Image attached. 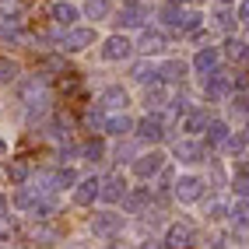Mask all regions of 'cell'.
Returning a JSON list of instances; mask_svg holds the SVG:
<instances>
[{
	"instance_id": "obj_1",
	"label": "cell",
	"mask_w": 249,
	"mask_h": 249,
	"mask_svg": "<svg viewBox=\"0 0 249 249\" xmlns=\"http://www.w3.org/2000/svg\"><path fill=\"white\" fill-rule=\"evenodd\" d=\"M231 91H235V81H231L221 67L211 71V74H204V95L211 98V102H221V98H228Z\"/></svg>"
},
{
	"instance_id": "obj_2",
	"label": "cell",
	"mask_w": 249,
	"mask_h": 249,
	"mask_svg": "<svg viewBox=\"0 0 249 249\" xmlns=\"http://www.w3.org/2000/svg\"><path fill=\"white\" fill-rule=\"evenodd\" d=\"M172 193H176L179 204H196V200L204 196V182L196 179V176H182V179H176Z\"/></svg>"
},
{
	"instance_id": "obj_3",
	"label": "cell",
	"mask_w": 249,
	"mask_h": 249,
	"mask_svg": "<svg viewBox=\"0 0 249 249\" xmlns=\"http://www.w3.org/2000/svg\"><path fill=\"white\" fill-rule=\"evenodd\" d=\"M130 53H134V42H130L126 36H109V39L102 42V60H109V63L130 60Z\"/></svg>"
},
{
	"instance_id": "obj_4",
	"label": "cell",
	"mask_w": 249,
	"mask_h": 249,
	"mask_svg": "<svg viewBox=\"0 0 249 249\" xmlns=\"http://www.w3.org/2000/svg\"><path fill=\"white\" fill-rule=\"evenodd\" d=\"M147 21V7L141 4V0H123V11L116 14V25L123 28H141Z\"/></svg>"
},
{
	"instance_id": "obj_5",
	"label": "cell",
	"mask_w": 249,
	"mask_h": 249,
	"mask_svg": "<svg viewBox=\"0 0 249 249\" xmlns=\"http://www.w3.org/2000/svg\"><path fill=\"white\" fill-rule=\"evenodd\" d=\"M98 196H102V179H77V186H74V204L77 207H91Z\"/></svg>"
},
{
	"instance_id": "obj_6",
	"label": "cell",
	"mask_w": 249,
	"mask_h": 249,
	"mask_svg": "<svg viewBox=\"0 0 249 249\" xmlns=\"http://www.w3.org/2000/svg\"><path fill=\"white\" fill-rule=\"evenodd\" d=\"M161 169H165V155H161V151H147V155L134 158V172H137L141 179H155Z\"/></svg>"
},
{
	"instance_id": "obj_7",
	"label": "cell",
	"mask_w": 249,
	"mask_h": 249,
	"mask_svg": "<svg viewBox=\"0 0 249 249\" xmlns=\"http://www.w3.org/2000/svg\"><path fill=\"white\" fill-rule=\"evenodd\" d=\"M120 228H123V214H116V211H98L91 218V231H95V235H116Z\"/></svg>"
},
{
	"instance_id": "obj_8",
	"label": "cell",
	"mask_w": 249,
	"mask_h": 249,
	"mask_svg": "<svg viewBox=\"0 0 249 249\" xmlns=\"http://www.w3.org/2000/svg\"><path fill=\"white\" fill-rule=\"evenodd\" d=\"M95 42V28H71L67 36L60 39V46L67 49V53H81V49H88Z\"/></svg>"
},
{
	"instance_id": "obj_9",
	"label": "cell",
	"mask_w": 249,
	"mask_h": 249,
	"mask_svg": "<svg viewBox=\"0 0 249 249\" xmlns=\"http://www.w3.org/2000/svg\"><path fill=\"white\" fill-rule=\"evenodd\" d=\"M134 130H137V137H141V141H151V144H158V141L165 137V120H161L158 112H155V116H144V120H141Z\"/></svg>"
},
{
	"instance_id": "obj_10",
	"label": "cell",
	"mask_w": 249,
	"mask_h": 249,
	"mask_svg": "<svg viewBox=\"0 0 249 249\" xmlns=\"http://www.w3.org/2000/svg\"><path fill=\"white\" fill-rule=\"evenodd\" d=\"M218 67H221V49H214V46L200 49V53L193 56V71L196 74H211V71H218Z\"/></svg>"
},
{
	"instance_id": "obj_11",
	"label": "cell",
	"mask_w": 249,
	"mask_h": 249,
	"mask_svg": "<svg viewBox=\"0 0 249 249\" xmlns=\"http://www.w3.org/2000/svg\"><path fill=\"white\" fill-rule=\"evenodd\" d=\"M130 190H126V179L123 176H106L102 179V200H123V196H126Z\"/></svg>"
},
{
	"instance_id": "obj_12",
	"label": "cell",
	"mask_w": 249,
	"mask_h": 249,
	"mask_svg": "<svg viewBox=\"0 0 249 249\" xmlns=\"http://www.w3.org/2000/svg\"><path fill=\"white\" fill-rule=\"evenodd\" d=\"M147 204H151V190H134L123 196V214H144Z\"/></svg>"
},
{
	"instance_id": "obj_13",
	"label": "cell",
	"mask_w": 249,
	"mask_h": 249,
	"mask_svg": "<svg viewBox=\"0 0 249 249\" xmlns=\"http://www.w3.org/2000/svg\"><path fill=\"white\" fill-rule=\"evenodd\" d=\"M186 71H190V63H182V60H165L158 67L161 81H169V85H179V81L186 77Z\"/></svg>"
},
{
	"instance_id": "obj_14",
	"label": "cell",
	"mask_w": 249,
	"mask_h": 249,
	"mask_svg": "<svg viewBox=\"0 0 249 249\" xmlns=\"http://www.w3.org/2000/svg\"><path fill=\"white\" fill-rule=\"evenodd\" d=\"M176 158L182 165H196V161H204V147L196 141H182V144H176Z\"/></svg>"
},
{
	"instance_id": "obj_15",
	"label": "cell",
	"mask_w": 249,
	"mask_h": 249,
	"mask_svg": "<svg viewBox=\"0 0 249 249\" xmlns=\"http://www.w3.org/2000/svg\"><path fill=\"white\" fill-rule=\"evenodd\" d=\"M193 242V228L182 221V225H172L169 231H165V246H190Z\"/></svg>"
},
{
	"instance_id": "obj_16",
	"label": "cell",
	"mask_w": 249,
	"mask_h": 249,
	"mask_svg": "<svg viewBox=\"0 0 249 249\" xmlns=\"http://www.w3.org/2000/svg\"><path fill=\"white\" fill-rule=\"evenodd\" d=\"M158 18H161V25H165V28H179V32H182V18H186V11H182L176 0H172L169 7H161Z\"/></svg>"
},
{
	"instance_id": "obj_17",
	"label": "cell",
	"mask_w": 249,
	"mask_h": 249,
	"mask_svg": "<svg viewBox=\"0 0 249 249\" xmlns=\"http://www.w3.org/2000/svg\"><path fill=\"white\" fill-rule=\"evenodd\" d=\"M130 102V95H126V88H120V85H109L106 91H102V106L106 109H120V106H126Z\"/></svg>"
},
{
	"instance_id": "obj_18",
	"label": "cell",
	"mask_w": 249,
	"mask_h": 249,
	"mask_svg": "<svg viewBox=\"0 0 249 249\" xmlns=\"http://www.w3.org/2000/svg\"><path fill=\"white\" fill-rule=\"evenodd\" d=\"M225 141H228V123L211 120V123H207V147H221Z\"/></svg>"
},
{
	"instance_id": "obj_19",
	"label": "cell",
	"mask_w": 249,
	"mask_h": 249,
	"mask_svg": "<svg viewBox=\"0 0 249 249\" xmlns=\"http://www.w3.org/2000/svg\"><path fill=\"white\" fill-rule=\"evenodd\" d=\"M161 49H165V36H161V32H144V36H141V53L155 56V53H161Z\"/></svg>"
},
{
	"instance_id": "obj_20",
	"label": "cell",
	"mask_w": 249,
	"mask_h": 249,
	"mask_svg": "<svg viewBox=\"0 0 249 249\" xmlns=\"http://www.w3.org/2000/svg\"><path fill=\"white\" fill-rule=\"evenodd\" d=\"M134 126H137V123L130 120V116H109V120H106V130H109L112 137H123V134H130Z\"/></svg>"
},
{
	"instance_id": "obj_21",
	"label": "cell",
	"mask_w": 249,
	"mask_h": 249,
	"mask_svg": "<svg viewBox=\"0 0 249 249\" xmlns=\"http://www.w3.org/2000/svg\"><path fill=\"white\" fill-rule=\"evenodd\" d=\"M207 123H211V116H207L204 109H190L186 120H182V126H186L190 134H196V130H207Z\"/></svg>"
},
{
	"instance_id": "obj_22",
	"label": "cell",
	"mask_w": 249,
	"mask_h": 249,
	"mask_svg": "<svg viewBox=\"0 0 249 249\" xmlns=\"http://www.w3.org/2000/svg\"><path fill=\"white\" fill-rule=\"evenodd\" d=\"M77 18H81V11H77L74 4H56V7H53V21H56V25H74Z\"/></svg>"
},
{
	"instance_id": "obj_23",
	"label": "cell",
	"mask_w": 249,
	"mask_h": 249,
	"mask_svg": "<svg viewBox=\"0 0 249 249\" xmlns=\"http://www.w3.org/2000/svg\"><path fill=\"white\" fill-rule=\"evenodd\" d=\"M225 147H228V155H231V158H242V151L249 147V134H246V130H242V134H228Z\"/></svg>"
},
{
	"instance_id": "obj_24",
	"label": "cell",
	"mask_w": 249,
	"mask_h": 249,
	"mask_svg": "<svg viewBox=\"0 0 249 249\" xmlns=\"http://www.w3.org/2000/svg\"><path fill=\"white\" fill-rule=\"evenodd\" d=\"M7 179L14 182V186H25V179H28V161L14 158V161L7 165Z\"/></svg>"
},
{
	"instance_id": "obj_25",
	"label": "cell",
	"mask_w": 249,
	"mask_h": 249,
	"mask_svg": "<svg viewBox=\"0 0 249 249\" xmlns=\"http://www.w3.org/2000/svg\"><path fill=\"white\" fill-rule=\"evenodd\" d=\"M81 155H85L88 161H102L106 158V144L102 141H88V144H81Z\"/></svg>"
},
{
	"instance_id": "obj_26",
	"label": "cell",
	"mask_w": 249,
	"mask_h": 249,
	"mask_svg": "<svg viewBox=\"0 0 249 249\" xmlns=\"http://www.w3.org/2000/svg\"><path fill=\"white\" fill-rule=\"evenodd\" d=\"M36 196H39V190H18V193H14V207H18V211L36 207V204H39Z\"/></svg>"
},
{
	"instance_id": "obj_27",
	"label": "cell",
	"mask_w": 249,
	"mask_h": 249,
	"mask_svg": "<svg viewBox=\"0 0 249 249\" xmlns=\"http://www.w3.org/2000/svg\"><path fill=\"white\" fill-rule=\"evenodd\" d=\"M88 14H91L95 21H102V18L112 14V4H109V0H88Z\"/></svg>"
},
{
	"instance_id": "obj_28",
	"label": "cell",
	"mask_w": 249,
	"mask_h": 249,
	"mask_svg": "<svg viewBox=\"0 0 249 249\" xmlns=\"http://www.w3.org/2000/svg\"><path fill=\"white\" fill-rule=\"evenodd\" d=\"M53 179H56V190L77 186V172H74V169H60V172H53Z\"/></svg>"
},
{
	"instance_id": "obj_29",
	"label": "cell",
	"mask_w": 249,
	"mask_h": 249,
	"mask_svg": "<svg viewBox=\"0 0 249 249\" xmlns=\"http://www.w3.org/2000/svg\"><path fill=\"white\" fill-rule=\"evenodd\" d=\"M14 77H18V63H14V60H4V56H0V85H11Z\"/></svg>"
},
{
	"instance_id": "obj_30",
	"label": "cell",
	"mask_w": 249,
	"mask_h": 249,
	"mask_svg": "<svg viewBox=\"0 0 249 249\" xmlns=\"http://www.w3.org/2000/svg\"><path fill=\"white\" fill-rule=\"evenodd\" d=\"M231 221H235V225H249V196H242V200L231 207Z\"/></svg>"
},
{
	"instance_id": "obj_31",
	"label": "cell",
	"mask_w": 249,
	"mask_h": 249,
	"mask_svg": "<svg viewBox=\"0 0 249 249\" xmlns=\"http://www.w3.org/2000/svg\"><path fill=\"white\" fill-rule=\"evenodd\" d=\"M85 123H88V126H106V106L98 102L95 109H88V112H85Z\"/></svg>"
},
{
	"instance_id": "obj_32",
	"label": "cell",
	"mask_w": 249,
	"mask_h": 249,
	"mask_svg": "<svg viewBox=\"0 0 249 249\" xmlns=\"http://www.w3.org/2000/svg\"><path fill=\"white\" fill-rule=\"evenodd\" d=\"M161 102H165V88L155 85V88H147V91H144V106H147V109H158Z\"/></svg>"
},
{
	"instance_id": "obj_33",
	"label": "cell",
	"mask_w": 249,
	"mask_h": 249,
	"mask_svg": "<svg viewBox=\"0 0 249 249\" xmlns=\"http://www.w3.org/2000/svg\"><path fill=\"white\" fill-rule=\"evenodd\" d=\"M231 112H235V116H249V98L235 95V98H231Z\"/></svg>"
},
{
	"instance_id": "obj_34",
	"label": "cell",
	"mask_w": 249,
	"mask_h": 249,
	"mask_svg": "<svg viewBox=\"0 0 249 249\" xmlns=\"http://www.w3.org/2000/svg\"><path fill=\"white\" fill-rule=\"evenodd\" d=\"M155 74H158V71H155V67H147V63H137V67H134V77H137V81H147V77L155 81Z\"/></svg>"
},
{
	"instance_id": "obj_35",
	"label": "cell",
	"mask_w": 249,
	"mask_h": 249,
	"mask_svg": "<svg viewBox=\"0 0 249 249\" xmlns=\"http://www.w3.org/2000/svg\"><path fill=\"white\" fill-rule=\"evenodd\" d=\"M225 214H228V211H225V204H211V207H207V218H211V221H221Z\"/></svg>"
},
{
	"instance_id": "obj_36",
	"label": "cell",
	"mask_w": 249,
	"mask_h": 249,
	"mask_svg": "<svg viewBox=\"0 0 249 249\" xmlns=\"http://www.w3.org/2000/svg\"><path fill=\"white\" fill-rule=\"evenodd\" d=\"M74 155H81V144H63V147H60V158H63V161L74 158Z\"/></svg>"
},
{
	"instance_id": "obj_37",
	"label": "cell",
	"mask_w": 249,
	"mask_h": 249,
	"mask_svg": "<svg viewBox=\"0 0 249 249\" xmlns=\"http://www.w3.org/2000/svg\"><path fill=\"white\" fill-rule=\"evenodd\" d=\"M235 18L249 25V0H239V11H235Z\"/></svg>"
},
{
	"instance_id": "obj_38",
	"label": "cell",
	"mask_w": 249,
	"mask_h": 249,
	"mask_svg": "<svg viewBox=\"0 0 249 249\" xmlns=\"http://www.w3.org/2000/svg\"><path fill=\"white\" fill-rule=\"evenodd\" d=\"M218 25H221L225 32L231 28V14H228V11H218Z\"/></svg>"
},
{
	"instance_id": "obj_39",
	"label": "cell",
	"mask_w": 249,
	"mask_h": 249,
	"mask_svg": "<svg viewBox=\"0 0 249 249\" xmlns=\"http://www.w3.org/2000/svg\"><path fill=\"white\" fill-rule=\"evenodd\" d=\"M7 211V200H4V196H0V214H4Z\"/></svg>"
},
{
	"instance_id": "obj_40",
	"label": "cell",
	"mask_w": 249,
	"mask_h": 249,
	"mask_svg": "<svg viewBox=\"0 0 249 249\" xmlns=\"http://www.w3.org/2000/svg\"><path fill=\"white\" fill-rule=\"evenodd\" d=\"M4 151H7V144H4V141H0V158H4Z\"/></svg>"
},
{
	"instance_id": "obj_41",
	"label": "cell",
	"mask_w": 249,
	"mask_h": 249,
	"mask_svg": "<svg viewBox=\"0 0 249 249\" xmlns=\"http://www.w3.org/2000/svg\"><path fill=\"white\" fill-rule=\"evenodd\" d=\"M221 4H231V0H221Z\"/></svg>"
}]
</instances>
